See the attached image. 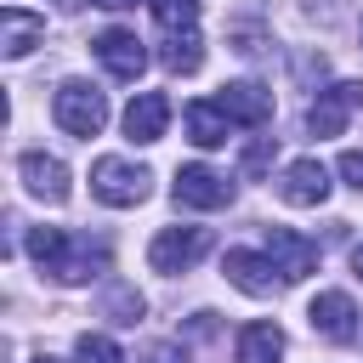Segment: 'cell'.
<instances>
[{"instance_id": "cell-26", "label": "cell", "mask_w": 363, "mask_h": 363, "mask_svg": "<svg viewBox=\"0 0 363 363\" xmlns=\"http://www.w3.org/2000/svg\"><path fill=\"white\" fill-rule=\"evenodd\" d=\"M352 267H357V278H363V244H357V250H352Z\"/></svg>"}, {"instance_id": "cell-22", "label": "cell", "mask_w": 363, "mask_h": 363, "mask_svg": "<svg viewBox=\"0 0 363 363\" xmlns=\"http://www.w3.org/2000/svg\"><path fill=\"white\" fill-rule=\"evenodd\" d=\"M272 153H278V142H272V136H255V142L244 147V176H261V170L272 164Z\"/></svg>"}, {"instance_id": "cell-24", "label": "cell", "mask_w": 363, "mask_h": 363, "mask_svg": "<svg viewBox=\"0 0 363 363\" xmlns=\"http://www.w3.org/2000/svg\"><path fill=\"white\" fill-rule=\"evenodd\" d=\"M147 363H187V352L170 346V340H159V346H147Z\"/></svg>"}, {"instance_id": "cell-2", "label": "cell", "mask_w": 363, "mask_h": 363, "mask_svg": "<svg viewBox=\"0 0 363 363\" xmlns=\"http://www.w3.org/2000/svg\"><path fill=\"white\" fill-rule=\"evenodd\" d=\"M51 113H57V125H62L68 136H85V142L108 125V102H102V91H96V85H85V79H62V85H57Z\"/></svg>"}, {"instance_id": "cell-7", "label": "cell", "mask_w": 363, "mask_h": 363, "mask_svg": "<svg viewBox=\"0 0 363 363\" xmlns=\"http://www.w3.org/2000/svg\"><path fill=\"white\" fill-rule=\"evenodd\" d=\"M267 255L284 272V284H301L306 272H318V244L295 227H267Z\"/></svg>"}, {"instance_id": "cell-8", "label": "cell", "mask_w": 363, "mask_h": 363, "mask_svg": "<svg viewBox=\"0 0 363 363\" xmlns=\"http://www.w3.org/2000/svg\"><path fill=\"white\" fill-rule=\"evenodd\" d=\"M176 204H193V210H221L233 204V182L210 164H182L176 170Z\"/></svg>"}, {"instance_id": "cell-16", "label": "cell", "mask_w": 363, "mask_h": 363, "mask_svg": "<svg viewBox=\"0 0 363 363\" xmlns=\"http://www.w3.org/2000/svg\"><path fill=\"white\" fill-rule=\"evenodd\" d=\"M182 125H187V142H193V147H221L227 130H233V119H227L216 102H187Z\"/></svg>"}, {"instance_id": "cell-13", "label": "cell", "mask_w": 363, "mask_h": 363, "mask_svg": "<svg viewBox=\"0 0 363 363\" xmlns=\"http://www.w3.org/2000/svg\"><path fill=\"white\" fill-rule=\"evenodd\" d=\"M278 199H284V204H323V199H329V170H323L318 159H295V164H284V176H278Z\"/></svg>"}, {"instance_id": "cell-3", "label": "cell", "mask_w": 363, "mask_h": 363, "mask_svg": "<svg viewBox=\"0 0 363 363\" xmlns=\"http://www.w3.org/2000/svg\"><path fill=\"white\" fill-rule=\"evenodd\" d=\"M147 187H153V176L142 170V164H130V159H96L91 164V193L102 199V204H113V210H130V204H142L147 199Z\"/></svg>"}, {"instance_id": "cell-4", "label": "cell", "mask_w": 363, "mask_h": 363, "mask_svg": "<svg viewBox=\"0 0 363 363\" xmlns=\"http://www.w3.org/2000/svg\"><path fill=\"white\" fill-rule=\"evenodd\" d=\"M204 250H210V227H164L147 244V261H153V272H187Z\"/></svg>"}, {"instance_id": "cell-19", "label": "cell", "mask_w": 363, "mask_h": 363, "mask_svg": "<svg viewBox=\"0 0 363 363\" xmlns=\"http://www.w3.org/2000/svg\"><path fill=\"white\" fill-rule=\"evenodd\" d=\"M147 11H153V23H159L164 34L199 28V0H147Z\"/></svg>"}, {"instance_id": "cell-17", "label": "cell", "mask_w": 363, "mask_h": 363, "mask_svg": "<svg viewBox=\"0 0 363 363\" xmlns=\"http://www.w3.org/2000/svg\"><path fill=\"white\" fill-rule=\"evenodd\" d=\"M284 357V329L278 323H244L238 329V363H278Z\"/></svg>"}, {"instance_id": "cell-21", "label": "cell", "mask_w": 363, "mask_h": 363, "mask_svg": "<svg viewBox=\"0 0 363 363\" xmlns=\"http://www.w3.org/2000/svg\"><path fill=\"white\" fill-rule=\"evenodd\" d=\"M74 352H79V363H125V352H119L108 335H79Z\"/></svg>"}, {"instance_id": "cell-23", "label": "cell", "mask_w": 363, "mask_h": 363, "mask_svg": "<svg viewBox=\"0 0 363 363\" xmlns=\"http://www.w3.org/2000/svg\"><path fill=\"white\" fill-rule=\"evenodd\" d=\"M340 176H346V187L363 193V147H346V153H340Z\"/></svg>"}, {"instance_id": "cell-1", "label": "cell", "mask_w": 363, "mask_h": 363, "mask_svg": "<svg viewBox=\"0 0 363 363\" xmlns=\"http://www.w3.org/2000/svg\"><path fill=\"white\" fill-rule=\"evenodd\" d=\"M28 255L57 284H91L96 272H108V250L91 244V238H74L62 227H28Z\"/></svg>"}, {"instance_id": "cell-11", "label": "cell", "mask_w": 363, "mask_h": 363, "mask_svg": "<svg viewBox=\"0 0 363 363\" xmlns=\"http://www.w3.org/2000/svg\"><path fill=\"white\" fill-rule=\"evenodd\" d=\"M306 318H312V329H318L323 340H352V335H357V306H352L346 289H323V295L306 306Z\"/></svg>"}, {"instance_id": "cell-18", "label": "cell", "mask_w": 363, "mask_h": 363, "mask_svg": "<svg viewBox=\"0 0 363 363\" xmlns=\"http://www.w3.org/2000/svg\"><path fill=\"white\" fill-rule=\"evenodd\" d=\"M159 62H164L170 74H199V62H204V40H199V28H187V34H164Z\"/></svg>"}, {"instance_id": "cell-27", "label": "cell", "mask_w": 363, "mask_h": 363, "mask_svg": "<svg viewBox=\"0 0 363 363\" xmlns=\"http://www.w3.org/2000/svg\"><path fill=\"white\" fill-rule=\"evenodd\" d=\"M34 363H62V357H34Z\"/></svg>"}, {"instance_id": "cell-9", "label": "cell", "mask_w": 363, "mask_h": 363, "mask_svg": "<svg viewBox=\"0 0 363 363\" xmlns=\"http://www.w3.org/2000/svg\"><path fill=\"white\" fill-rule=\"evenodd\" d=\"M216 108H221L233 125H267V119H272V91L255 85V79H233V85H221Z\"/></svg>"}, {"instance_id": "cell-15", "label": "cell", "mask_w": 363, "mask_h": 363, "mask_svg": "<svg viewBox=\"0 0 363 363\" xmlns=\"http://www.w3.org/2000/svg\"><path fill=\"white\" fill-rule=\"evenodd\" d=\"M40 40H45V17L23 11V6H6L0 11V51L6 57H28Z\"/></svg>"}, {"instance_id": "cell-6", "label": "cell", "mask_w": 363, "mask_h": 363, "mask_svg": "<svg viewBox=\"0 0 363 363\" xmlns=\"http://www.w3.org/2000/svg\"><path fill=\"white\" fill-rule=\"evenodd\" d=\"M352 108H363V85L357 79H340V85L318 91V102L306 108V130L312 136H340L346 119H352Z\"/></svg>"}, {"instance_id": "cell-10", "label": "cell", "mask_w": 363, "mask_h": 363, "mask_svg": "<svg viewBox=\"0 0 363 363\" xmlns=\"http://www.w3.org/2000/svg\"><path fill=\"white\" fill-rule=\"evenodd\" d=\"M91 51L102 57V68H108L113 79H136V74L147 68V51H142V40H136L130 28H108V34H96Z\"/></svg>"}, {"instance_id": "cell-12", "label": "cell", "mask_w": 363, "mask_h": 363, "mask_svg": "<svg viewBox=\"0 0 363 363\" xmlns=\"http://www.w3.org/2000/svg\"><path fill=\"white\" fill-rule=\"evenodd\" d=\"M17 170H23V187H28L34 199H45V204H62V199H68V164H62V159H51V153H23Z\"/></svg>"}, {"instance_id": "cell-5", "label": "cell", "mask_w": 363, "mask_h": 363, "mask_svg": "<svg viewBox=\"0 0 363 363\" xmlns=\"http://www.w3.org/2000/svg\"><path fill=\"white\" fill-rule=\"evenodd\" d=\"M221 272H227V284H238L255 301H267V295L284 289V272L272 267V255H255V250H227L221 255Z\"/></svg>"}, {"instance_id": "cell-25", "label": "cell", "mask_w": 363, "mask_h": 363, "mask_svg": "<svg viewBox=\"0 0 363 363\" xmlns=\"http://www.w3.org/2000/svg\"><path fill=\"white\" fill-rule=\"evenodd\" d=\"M91 6H108V11H125V6H136V0H91Z\"/></svg>"}, {"instance_id": "cell-14", "label": "cell", "mask_w": 363, "mask_h": 363, "mask_svg": "<svg viewBox=\"0 0 363 363\" xmlns=\"http://www.w3.org/2000/svg\"><path fill=\"white\" fill-rule=\"evenodd\" d=\"M164 125H170V96H164V91L130 96V108H125V136H130V142H159Z\"/></svg>"}, {"instance_id": "cell-20", "label": "cell", "mask_w": 363, "mask_h": 363, "mask_svg": "<svg viewBox=\"0 0 363 363\" xmlns=\"http://www.w3.org/2000/svg\"><path fill=\"white\" fill-rule=\"evenodd\" d=\"M108 318H113V323H136V318H142V295H136L130 284H113V289H108Z\"/></svg>"}]
</instances>
